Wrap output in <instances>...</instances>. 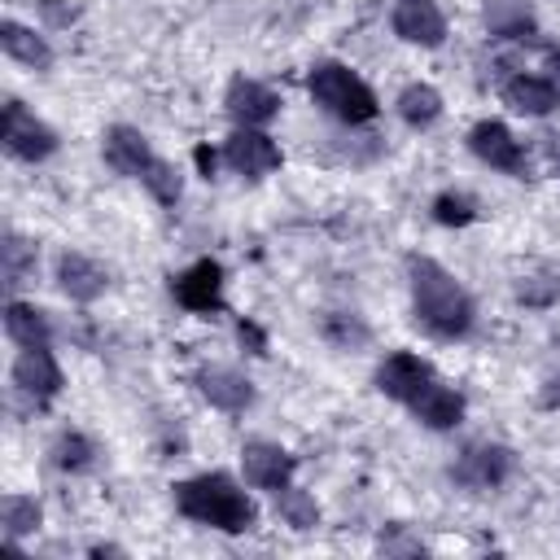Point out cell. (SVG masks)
Returning a JSON list of instances; mask_svg holds the SVG:
<instances>
[{
  "label": "cell",
  "mask_w": 560,
  "mask_h": 560,
  "mask_svg": "<svg viewBox=\"0 0 560 560\" xmlns=\"http://www.w3.org/2000/svg\"><path fill=\"white\" fill-rule=\"evenodd\" d=\"M407 293H411V315L416 324L438 337V341H464L477 324L472 293L429 254L407 258Z\"/></svg>",
  "instance_id": "6da1fadb"
},
{
  "label": "cell",
  "mask_w": 560,
  "mask_h": 560,
  "mask_svg": "<svg viewBox=\"0 0 560 560\" xmlns=\"http://www.w3.org/2000/svg\"><path fill=\"white\" fill-rule=\"evenodd\" d=\"M175 512L192 525L219 529V534H249L258 525V503L245 494V486L228 472H197L171 486Z\"/></svg>",
  "instance_id": "7a4b0ae2"
},
{
  "label": "cell",
  "mask_w": 560,
  "mask_h": 560,
  "mask_svg": "<svg viewBox=\"0 0 560 560\" xmlns=\"http://www.w3.org/2000/svg\"><path fill=\"white\" fill-rule=\"evenodd\" d=\"M101 158H105L109 171H118V175L144 184L158 206H175L179 192H184V175L175 171V162H166V158L149 144V136H144L140 127H131V122L105 127V136H101Z\"/></svg>",
  "instance_id": "3957f363"
},
{
  "label": "cell",
  "mask_w": 560,
  "mask_h": 560,
  "mask_svg": "<svg viewBox=\"0 0 560 560\" xmlns=\"http://www.w3.org/2000/svg\"><path fill=\"white\" fill-rule=\"evenodd\" d=\"M306 92H311L319 114H328L332 122H346V127H363L381 114V101L368 88V79L359 70H350L346 61H332V57L315 61L306 70Z\"/></svg>",
  "instance_id": "277c9868"
},
{
  "label": "cell",
  "mask_w": 560,
  "mask_h": 560,
  "mask_svg": "<svg viewBox=\"0 0 560 560\" xmlns=\"http://www.w3.org/2000/svg\"><path fill=\"white\" fill-rule=\"evenodd\" d=\"M494 92L512 114H525V118H547V114L560 109V88L538 66V48H534V61H529V44H525V57H499Z\"/></svg>",
  "instance_id": "5b68a950"
},
{
  "label": "cell",
  "mask_w": 560,
  "mask_h": 560,
  "mask_svg": "<svg viewBox=\"0 0 560 560\" xmlns=\"http://www.w3.org/2000/svg\"><path fill=\"white\" fill-rule=\"evenodd\" d=\"M9 385H13V402L22 411H48L66 385V372L52 354V346H31L18 350L13 368H9Z\"/></svg>",
  "instance_id": "8992f818"
},
{
  "label": "cell",
  "mask_w": 560,
  "mask_h": 560,
  "mask_svg": "<svg viewBox=\"0 0 560 560\" xmlns=\"http://www.w3.org/2000/svg\"><path fill=\"white\" fill-rule=\"evenodd\" d=\"M512 477H516V451L503 442H468L451 464V481L468 494L503 490Z\"/></svg>",
  "instance_id": "52a82bcc"
},
{
  "label": "cell",
  "mask_w": 560,
  "mask_h": 560,
  "mask_svg": "<svg viewBox=\"0 0 560 560\" xmlns=\"http://www.w3.org/2000/svg\"><path fill=\"white\" fill-rule=\"evenodd\" d=\"M468 153H472L481 166H490V171H499V175H508V179H529V175H534L529 149H525V144L512 136V127L499 122V118H481V122L468 127Z\"/></svg>",
  "instance_id": "ba28073f"
},
{
  "label": "cell",
  "mask_w": 560,
  "mask_h": 560,
  "mask_svg": "<svg viewBox=\"0 0 560 560\" xmlns=\"http://www.w3.org/2000/svg\"><path fill=\"white\" fill-rule=\"evenodd\" d=\"M0 144H4L9 158L35 166V162H48L61 140H57V131H52L35 109H26V101L9 96V101H4V122H0Z\"/></svg>",
  "instance_id": "9c48e42d"
},
{
  "label": "cell",
  "mask_w": 560,
  "mask_h": 560,
  "mask_svg": "<svg viewBox=\"0 0 560 560\" xmlns=\"http://www.w3.org/2000/svg\"><path fill=\"white\" fill-rule=\"evenodd\" d=\"M171 298L188 315H223L228 311V276L219 258H197L179 276H171Z\"/></svg>",
  "instance_id": "30bf717a"
},
{
  "label": "cell",
  "mask_w": 560,
  "mask_h": 560,
  "mask_svg": "<svg viewBox=\"0 0 560 560\" xmlns=\"http://www.w3.org/2000/svg\"><path fill=\"white\" fill-rule=\"evenodd\" d=\"M293 472H298V455L271 438H249L241 446V477L249 490H262V494H280L284 486H293Z\"/></svg>",
  "instance_id": "8fae6325"
},
{
  "label": "cell",
  "mask_w": 560,
  "mask_h": 560,
  "mask_svg": "<svg viewBox=\"0 0 560 560\" xmlns=\"http://www.w3.org/2000/svg\"><path fill=\"white\" fill-rule=\"evenodd\" d=\"M223 166L245 179H267L284 166V153L262 127H232V136L223 140Z\"/></svg>",
  "instance_id": "7c38bea8"
},
{
  "label": "cell",
  "mask_w": 560,
  "mask_h": 560,
  "mask_svg": "<svg viewBox=\"0 0 560 560\" xmlns=\"http://www.w3.org/2000/svg\"><path fill=\"white\" fill-rule=\"evenodd\" d=\"M192 385H197V394H201L214 411H223V416H245V411L254 407V398H258L254 381H249L241 368H228V363H201V368L192 372Z\"/></svg>",
  "instance_id": "4fadbf2b"
},
{
  "label": "cell",
  "mask_w": 560,
  "mask_h": 560,
  "mask_svg": "<svg viewBox=\"0 0 560 560\" xmlns=\"http://www.w3.org/2000/svg\"><path fill=\"white\" fill-rule=\"evenodd\" d=\"M438 372H433V363L429 359H420L416 350H389L381 363H376V376H372V385L385 394V398H394V402H411L429 381H433Z\"/></svg>",
  "instance_id": "5bb4252c"
},
{
  "label": "cell",
  "mask_w": 560,
  "mask_h": 560,
  "mask_svg": "<svg viewBox=\"0 0 560 560\" xmlns=\"http://www.w3.org/2000/svg\"><path fill=\"white\" fill-rule=\"evenodd\" d=\"M280 92L262 79H249V74H236L223 92V109L236 127H267L276 114H280Z\"/></svg>",
  "instance_id": "9a60e30c"
},
{
  "label": "cell",
  "mask_w": 560,
  "mask_h": 560,
  "mask_svg": "<svg viewBox=\"0 0 560 560\" xmlns=\"http://www.w3.org/2000/svg\"><path fill=\"white\" fill-rule=\"evenodd\" d=\"M389 26L402 44H416V48H442L446 44V13L438 0H394Z\"/></svg>",
  "instance_id": "2e32d148"
},
{
  "label": "cell",
  "mask_w": 560,
  "mask_h": 560,
  "mask_svg": "<svg viewBox=\"0 0 560 560\" xmlns=\"http://www.w3.org/2000/svg\"><path fill=\"white\" fill-rule=\"evenodd\" d=\"M52 276H57V289L70 298V302H96L105 289H109V271L83 254V249H61L57 262H52Z\"/></svg>",
  "instance_id": "e0dca14e"
},
{
  "label": "cell",
  "mask_w": 560,
  "mask_h": 560,
  "mask_svg": "<svg viewBox=\"0 0 560 560\" xmlns=\"http://www.w3.org/2000/svg\"><path fill=\"white\" fill-rule=\"evenodd\" d=\"M407 411L424 424V429H433V433H446V429H455L459 420H464V411H468V402H464V394L455 389V385H446L442 376H433L411 402H407Z\"/></svg>",
  "instance_id": "ac0fdd59"
},
{
  "label": "cell",
  "mask_w": 560,
  "mask_h": 560,
  "mask_svg": "<svg viewBox=\"0 0 560 560\" xmlns=\"http://www.w3.org/2000/svg\"><path fill=\"white\" fill-rule=\"evenodd\" d=\"M0 48H4L9 61L26 66V70H48L52 66V44L35 26H26L18 18H4L0 22Z\"/></svg>",
  "instance_id": "d6986e66"
},
{
  "label": "cell",
  "mask_w": 560,
  "mask_h": 560,
  "mask_svg": "<svg viewBox=\"0 0 560 560\" xmlns=\"http://www.w3.org/2000/svg\"><path fill=\"white\" fill-rule=\"evenodd\" d=\"M4 337H9L18 350L52 346V319H48V311H39L35 302L9 298V302H4Z\"/></svg>",
  "instance_id": "ffe728a7"
},
{
  "label": "cell",
  "mask_w": 560,
  "mask_h": 560,
  "mask_svg": "<svg viewBox=\"0 0 560 560\" xmlns=\"http://www.w3.org/2000/svg\"><path fill=\"white\" fill-rule=\"evenodd\" d=\"M442 109H446L442 92H438L433 83H424V79L407 83V88L394 96V114H398V118H402L411 131H424V127H433V122L442 118Z\"/></svg>",
  "instance_id": "44dd1931"
},
{
  "label": "cell",
  "mask_w": 560,
  "mask_h": 560,
  "mask_svg": "<svg viewBox=\"0 0 560 560\" xmlns=\"http://www.w3.org/2000/svg\"><path fill=\"white\" fill-rule=\"evenodd\" d=\"M96 442L83 433V429H61L52 442H48V459H52V468H61V472H70V477H79V472H92L96 468Z\"/></svg>",
  "instance_id": "7402d4cb"
},
{
  "label": "cell",
  "mask_w": 560,
  "mask_h": 560,
  "mask_svg": "<svg viewBox=\"0 0 560 560\" xmlns=\"http://www.w3.org/2000/svg\"><path fill=\"white\" fill-rule=\"evenodd\" d=\"M486 26L494 39H508V44H529L538 35L529 9L521 0H490L486 4Z\"/></svg>",
  "instance_id": "603a6c76"
},
{
  "label": "cell",
  "mask_w": 560,
  "mask_h": 560,
  "mask_svg": "<svg viewBox=\"0 0 560 560\" xmlns=\"http://www.w3.org/2000/svg\"><path fill=\"white\" fill-rule=\"evenodd\" d=\"M39 267V245L18 236V232H4L0 241V271H4V284L9 289H22Z\"/></svg>",
  "instance_id": "cb8c5ba5"
},
{
  "label": "cell",
  "mask_w": 560,
  "mask_h": 560,
  "mask_svg": "<svg viewBox=\"0 0 560 560\" xmlns=\"http://www.w3.org/2000/svg\"><path fill=\"white\" fill-rule=\"evenodd\" d=\"M44 521V508L35 494H4L0 503V525H4V538L9 542H22L26 534H35Z\"/></svg>",
  "instance_id": "d4e9b609"
},
{
  "label": "cell",
  "mask_w": 560,
  "mask_h": 560,
  "mask_svg": "<svg viewBox=\"0 0 560 560\" xmlns=\"http://www.w3.org/2000/svg\"><path fill=\"white\" fill-rule=\"evenodd\" d=\"M276 516H280L289 529L306 534V529L319 525V503H315L311 490H302V486H284V490L276 494Z\"/></svg>",
  "instance_id": "484cf974"
},
{
  "label": "cell",
  "mask_w": 560,
  "mask_h": 560,
  "mask_svg": "<svg viewBox=\"0 0 560 560\" xmlns=\"http://www.w3.org/2000/svg\"><path fill=\"white\" fill-rule=\"evenodd\" d=\"M429 214H433V223H442V228H468V223H477L481 206H477V197H468V192H459V188H446V192L433 197Z\"/></svg>",
  "instance_id": "4316f807"
},
{
  "label": "cell",
  "mask_w": 560,
  "mask_h": 560,
  "mask_svg": "<svg viewBox=\"0 0 560 560\" xmlns=\"http://www.w3.org/2000/svg\"><path fill=\"white\" fill-rule=\"evenodd\" d=\"M319 332H324L332 346H341V350H354V346L368 341V324H363L359 315H346V311H328V315L319 319Z\"/></svg>",
  "instance_id": "83f0119b"
},
{
  "label": "cell",
  "mask_w": 560,
  "mask_h": 560,
  "mask_svg": "<svg viewBox=\"0 0 560 560\" xmlns=\"http://www.w3.org/2000/svg\"><path fill=\"white\" fill-rule=\"evenodd\" d=\"M516 298L525 306H551L560 298V276L556 271H538V276H521L516 284Z\"/></svg>",
  "instance_id": "f1b7e54d"
},
{
  "label": "cell",
  "mask_w": 560,
  "mask_h": 560,
  "mask_svg": "<svg viewBox=\"0 0 560 560\" xmlns=\"http://www.w3.org/2000/svg\"><path fill=\"white\" fill-rule=\"evenodd\" d=\"M381 551H402V556H420L424 551V542L420 538H411V534H402V525H394L389 534H381Z\"/></svg>",
  "instance_id": "f546056e"
},
{
  "label": "cell",
  "mask_w": 560,
  "mask_h": 560,
  "mask_svg": "<svg viewBox=\"0 0 560 560\" xmlns=\"http://www.w3.org/2000/svg\"><path fill=\"white\" fill-rule=\"evenodd\" d=\"M31 9H35V13H44V22H48V26H70V22L79 18V9H74V4H57V0H31Z\"/></svg>",
  "instance_id": "4dcf8cb0"
},
{
  "label": "cell",
  "mask_w": 560,
  "mask_h": 560,
  "mask_svg": "<svg viewBox=\"0 0 560 560\" xmlns=\"http://www.w3.org/2000/svg\"><path fill=\"white\" fill-rule=\"evenodd\" d=\"M236 341L249 346V354H267V332L254 319H236Z\"/></svg>",
  "instance_id": "1f68e13d"
},
{
  "label": "cell",
  "mask_w": 560,
  "mask_h": 560,
  "mask_svg": "<svg viewBox=\"0 0 560 560\" xmlns=\"http://www.w3.org/2000/svg\"><path fill=\"white\" fill-rule=\"evenodd\" d=\"M538 149H542L547 171H551V175H560V131H547V136L538 140Z\"/></svg>",
  "instance_id": "d6a6232c"
},
{
  "label": "cell",
  "mask_w": 560,
  "mask_h": 560,
  "mask_svg": "<svg viewBox=\"0 0 560 560\" xmlns=\"http://www.w3.org/2000/svg\"><path fill=\"white\" fill-rule=\"evenodd\" d=\"M538 402H542L547 411H560V372H551V376L542 381V389H538Z\"/></svg>",
  "instance_id": "836d02e7"
},
{
  "label": "cell",
  "mask_w": 560,
  "mask_h": 560,
  "mask_svg": "<svg viewBox=\"0 0 560 560\" xmlns=\"http://www.w3.org/2000/svg\"><path fill=\"white\" fill-rule=\"evenodd\" d=\"M219 158H223V153H214L210 144H197V149H192V162H197V171H201L206 179L214 175V166H219Z\"/></svg>",
  "instance_id": "e575fe53"
}]
</instances>
